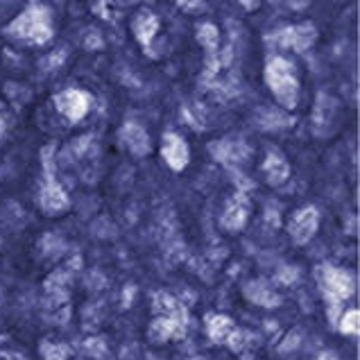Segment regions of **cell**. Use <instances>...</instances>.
Listing matches in <instances>:
<instances>
[{
	"mask_svg": "<svg viewBox=\"0 0 360 360\" xmlns=\"http://www.w3.org/2000/svg\"><path fill=\"white\" fill-rule=\"evenodd\" d=\"M265 84L283 109H295L300 105V79L295 64L285 57H272L265 66Z\"/></svg>",
	"mask_w": 360,
	"mask_h": 360,
	"instance_id": "1",
	"label": "cell"
},
{
	"mask_svg": "<svg viewBox=\"0 0 360 360\" xmlns=\"http://www.w3.org/2000/svg\"><path fill=\"white\" fill-rule=\"evenodd\" d=\"M245 292L254 304H259V306H265V308L279 306V297H276L270 288L263 285V283H250L245 288Z\"/></svg>",
	"mask_w": 360,
	"mask_h": 360,
	"instance_id": "17",
	"label": "cell"
},
{
	"mask_svg": "<svg viewBox=\"0 0 360 360\" xmlns=\"http://www.w3.org/2000/svg\"><path fill=\"white\" fill-rule=\"evenodd\" d=\"M338 331L342 335H358L360 331V315H358V308H349V311H342V315L338 317Z\"/></svg>",
	"mask_w": 360,
	"mask_h": 360,
	"instance_id": "18",
	"label": "cell"
},
{
	"mask_svg": "<svg viewBox=\"0 0 360 360\" xmlns=\"http://www.w3.org/2000/svg\"><path fill=\"white\" fill-rule=\"evenodd\" d=\"M198 41L207 48L209 55H215V50H218V44H220V32L218 27H215L213 23H204L198 27Z\"/></svg>",
	"mask_w": 360,
	"mask_h": 360,
	"instance_id": "19",
	"label": "cell"
},
{
	"mask_svg": "<svg viewBox=\"0 0 360 360\" xmlns=\"http://www.w3.org/2000/svg\"><path fill=\"white\" fill-rule=\"evenodd\" d=\"M207 333L215 345H227V340L231 338V333L236 331V322L227 315H218V313H209L207 315Z\"/></svg>",
	"mask_w": 360,
	"mask_h": 360,
	"instance_id": "14",
	"label": "cell"
},
{
	"mask_svg": "<svg viewBox=\"0 0 360 360\" xmlns=\"http://www.w3.org/2000/svg\"><path fill=\"white\" fill-rule=\"evenodd\" d=\"M247 218H250V200L243 193L231 195V200L224 204V211L220 215L222 229L227 231H240L245 227Z\"/></svg>",
	"mask_w": 360,
	"mask_h": 360,
	"instance_id": "7",
	"label": "cell"
},
{
	"mask_svg": "<svg viewBox=\"0 0 360 360\" xmlns=\"http://www.w3.org/2000/svg\"><path fill=\"white\" fill-rule=\"evenodd\" d=\"M161 154L163 159H166L168 166L179 172L188 166V159H191V150L186 146V141H184L181 136H177V134H163V143H161Z\"/></svg>",
	"mask_w": 360,
	"mask_h": 360,
	"instance_id": "8",
	"label": "cell"
},
{
	"mask_svg": "<svg viewBox=\"0 0 360 360\" xmlns=\"http://www.w3.org/2000/svg\"><path fill=\"white\" fill-rule=\"evenodd\" d=\"M86 352L91 356H96V358H102V356L107 354V345H105L102 338H91V340L86 342Z\"/></svg>",
	"mask_w": 360,
	"mask_h": 360,
	"instance_id": "22",
	"label": "cell"
},
{
	"mask_svg": "<svg viewBox=\"0 0 360 360\" xmlns=\"http://www.w3.org/2000/svg\"><path fill=\"white\" fill-rule=\"evenodd\" d=\"M44 360H68L70 349L61 342H44Z\"/></svg>",
	"mask_w": 360,
	"mask_h": 360,
	"instance_id": "21",
	"label": "cell"
},
{
	"mask_svg": "<svg viewBox=\"0 0 360 360\" xmlns=\"http://www.w3.org/2000/svg\"><path fill=\"white\" fill-rule=\"evenodd\" d=\"M315 279L324 292V300L328 306V317H331V322L335 324L338 317L342 315V302H347L356 290L352 274L340 270V267H333V265H320L315 270Z\"/></svg>",
	"mask_w": 360,
	"mask_h": 360,
	"instance_id": "2",
	"label": "cell"
},
{
	"mask_svg": "<svg viewBox=\"0 0 360 360\" xmlns=\"http://www.w3.org/2000/svg\"><path fill=\"white\" fill-rule=\"evenodd\" d=\"M254 342H256V338H254L250 331H243V328H236V331L231 333V338L227 340V347L231 349V352L240 354V352H245L247 347H252Z\"/></svg>",
	"mask_w": 360,
	"mask_h": 360,
	"instance_id": "20",
	"label": "cell"
},
{
	"mask_svg": "<svg viewBox=\"0 0 360 360\" xmlns=\"http://www.w3.org/2000/svg\"><path fill=\"white\" fill-rule=\"evenodd\" d=\"M9 32L32 41V44H46V41L53 39V25H50V16L46 9L34 5L30 12L20 14L14 20V25L9 27Z\"/></svg>",
	"mask_w": 360,
	"mask_h": 360,
	"instance_id": "3",
	"label": "cell"
},
{
	"mask_svg": "<svg viewBox=\"0 0 360 360\" xmlns=\"http://www.w3.org/2000/svg\"><path fill=\"white\" fill-rule=\"evenodd\" d=\"M186 326H188V317H163L157 315L152 320L148 335L152 342H168V340H179V338L186 335Z\"/></svg>",
	"mask_w": 360,
	"mask_h": 360,
	"instance_id": "6",
	"label": "cell"
},
{
	"mask_svg": "<svg viewBox=\"0 0 360 360\" xmlns=\"http://www.w3.org/2000/svg\"><path fill=\"white\" fill-rule=\"evenodd\" d=\"M320 229V211L315 207H304L292 213L290 222H288V233L297 245H304L313 238Z\"/></svg>",
	"mask_w": 360,
	"mask_h": 360,
	"instance_id": "5",
	"label": "cell"
},
{
	"mask_svg": "<svg viewBox=\"0 0 360 360\" xmlns=\"http://www.w3.org/2000/svg\"><path fill=\"white\" fill-rule=\"evenodd\" d=\"M68 204L70 202H68L66 191L61 188L53 177H48L44 191H41V209H44L48 215H55V213L66 211Z\"/></svg>",
	"mask_w": 360,
	"mask_h": 360,
	"instance_id": "11",
	"label": "cell"
},
{
	"mask_svg": "<svg viewBox=\"0 0 360 360\" xmlns=\"http://www.w3.org/2000/svg\"><path fill=\"white\" fill-rule=\"evenodd\" d=\"M91 102H94V98L82 89H66L55 98L57 109L70 122H79L82 118H84L91 111Z\"/></svg>",
	"mask_w": 360,
	"mask_h": 360,
	"instance_id": "4",
	"label": "cell"
},
{
	"mask_svg": "<svg viewBox=\"0 0 360 360\" xmlns=\"http://www.w3.org/2000/svg\"><path fill=\"white\" fill-rule=\"evenodd\" d=\"M317 37L315 27L311 23H304V25H295V27H285L276 34V41L285 48H292V50H306L308 46L313 44Z\"/></svg>",
	"mask_w": 360,
	"mask_h": 360,
	"instance_id": "10",
	"label": "cell"
},
{
	"mask_svg": "<svg viewBox=\"0 0 360 360\" xmlns=\"http://www.w3.org/2000/svg\"><path fill=\"white\" fill-rule=\"evenodd\" d=\"M315 360H338V356L335 354H331V352H324V354H320Z\"/></svg>",
	"mask_w": 360,
	"mask_h": 360,
	"instance_id": "23",
	"label": "cell"
},
{
	"mask_svg": "<svg viewBox=\"0 0 360 360\" xmlns=\"http://www.w3.org/2000/svg\"><path fill=\"white\" fill-rule=\"evenodd\" d=\"M154 313L163 315V317H188L186 308H184L168 292H157V295H154Z\"/></svg>",
	"mask_w": 360,
	"mask_h": 360,
	"instance_id": "16",
	"label": "cell"
},
{
	"mask_svg": "<svg viewBox=\"0 0 360 360\" xmlns=\"http://www.w3.org/2000/svg\"><path fill=\"white\" fill-rule=\"evenodd\" d=\"M215 159L222 161V163H240L250 157V148L245 146V143H236V141H222L218 146L211 148Z\"/></svg>",
	"mask_w": 360,
	"mask_h": 360,
	"instance_id": "15",
	"label": "cell"
},
{
	"mask_svg": "<svg viewBox=\"0 0 360 360\" xmlns=\"http://www.w3.org/2000/svg\"><path fill=\"white\" fill-rule=\"evenodd\" d=\"M261 172L270 186H283V184L290 179V163H288V159L279 150H272L267 154V159L263 161Z\"/></svg>",
	"mask_w": 360,
	"mask_h": 360,
	"instance_id": "9",
	"label": "cell"
},
{
	"mask_svg": "<svg viewBox=\"0 0 360 360\" xmlns=\"http://www.w3.org/2000/svg\"><path fill=\"white\" fill-rule=\"evenodd\" d=\"M179 7H184V9H193V7H204L202 3H179Z\"/></svg>",
	"mask_w": 360,
	"mask_h": 360,
	"instance_id": "24",
	"label": "cell"
},
{
	"mask_svg": "<svg viewBox=\"0 0 360 360\" xmlns=\"http://www.w3.org/2000/svg\"><path fill=\"white\" fill-rule=\"evenodd\" d=\"M120 139L125 141V146L129 148L131 154H136V157H146L150 152V136L148 131L143 129L136 122H127L125 127L120 129Z\"/></svg>",
	"mask_w": 360,
	"mask_h": 360,
	"instance_id": "13",
	"label": "cell"
},
{
	"mask_svg": "<svg viewBox=\"0 0 360 360\" xmlns=\"http://www.w3.org/2000/svg\"><path fill=\"white\" fill-rule=\"evenodd\" d=\"M86 46H89V48H91V46H100V39H98V37H89Z\"/></svg>",
	"mask_w": 360,
	"mask_h": 360,
	"instance_id": "25",
	"label": "cell"
},
{
	"mask_svg": "<svg viewBox=\"0 0 360 360\" xmlns=\"http://www.w3.org/2000/svg\"><path fill=\"white\" fill-rule=\"evenodd\" d=\"M131 32L143 48H148L159 32V18L152 12H139L131 20Z\"/></svg>",
	"mask_w": 360,
	"mask_h": 360,
	"instance_id": "12",
	"label": "cell"
}]
</instances>
